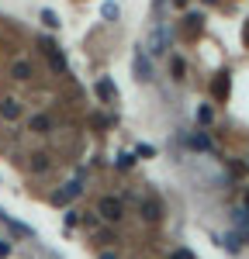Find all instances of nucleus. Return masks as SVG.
I'll return each mask as SVG.
<instances>
[{
    "label": "nucleus",
    "instance_id": "f257e3e1",
    "mask_svg": "<svg viewBox=\"0 0 249 259\" xmlns=\"http://www.w3.org/2000/svg\"><path fill=\"white\" fill-rule=\"evenodd\" d=\"M80 190H83V169H76V173H73V180H69V183H62V190H56V194H52V204L66 207V204H73V200L80 197Z\"/></svg>",
    "mask_w": 249,
    "mask_h": 259
},
{
    "label": "nucleus",
    "instance_id": "f03ea898",
    "mask_svg": "<svg viewBox=\"0 0 249 259\" xmlns=\"http://www.w3.org/2000/svg\"><path fill=\"white\" fill-rule=\"evenodd\" d=\"M139 214H142V221H149V225H156V221H163V200L152 197V194H145V197H139Z\"/></svg>",
    "mask_w": 249,
    "mask_h": 259
},
{
    "label": "nucleus",
    "instance_id": "7ed1b4c3",
    "mask_svg": "<svg viewBox=\"0 0 249 259\" xmlns=\"http://www.w3.org/2000/svg\"><path fill=\"white\" fill-rule=\"evenodd\" d=\"M97 214H101L104 221H121L124 218V204L118 197H101V204H97Z\"/></svg>",
    "mask_w": 249,
    "mask_h": 259
},
{
    "label": "nucleus",
    "instance_id": "20e7f679",
    "mask_svg": "<svg viewBox=\"0 0 249 259\" xmlns=\"http://www.w3.org/2000/svg\"><path fill=\"white\" fill-rule=\"evenodd\" d=\"M145 56H159L166 49V31H163V24H152V31H149V41L145 45H139Z\"/></svg>",
    "mask_w": 249,
    "mask_h": 259
},
{
    "label": "nucleus",
    "instance_id": "39448f33",
    "mask_svg": "<svg viewBox=\"0 0 249 259\" xmlns=\"http://www.w3.org/2000/svg\"><path fill=\"white\" fill-rule=\"evenodd\" d=\"M42 52L49 56V66H52L56 73H62V69H66V59H62V52H59V49H56V45H52L49 38L42 41Z\"/></svg>",
    "mask_w": 249,
    "mask_h": 259
},
{
    "label": "nucleus",
    "instance_id": "423d86ee",
    "mask_svg": "<svg viewBox=\"0 0 249 259\" xmlns=\"http://www.w3.org/2000/svg\"><path fill=\"white\" fill-rule=\"evenodd\" d=\"M135 76H139V80H152V59L145 56L142 49L135 52Z\"/></svg>",
    "mask_w": 249,
    "mask_h": 259
},
{
    "label": "nucleus",
    "instance_id": "0eeeda50",
    "mask_svg": "<svg viewBox=\"0 0 249 259\" xmlns=\"http://www.w3.org/2000/svg\"><path fill=\"white\" fill-rule=\"evenodd\" d=\"M49 166H52V156H49V152H31V159H28V169H31V173H49Z\"/></svg>",
    "mask_w": 249,
    "mask_h": 259
},
{
    "label": "nucleus",
    "instance_id": "6e6552de",
    "mask_svg": "<svg viewBox=\"0 0 249 259\" xmlns=\"http://www.w3.org/2000/svg\"><path fill=\"white\" fill-rule=\"evenodd\" d=\"M94 90H97V97H101L104 104H114V100H118V87H114L111 80H97Z\"/></svg>",
    "mask_w": 249,
    "mask_h": 259
},
{
    "label": "nucleus",
    "instance_id": "1a4fd4ad",
    "mask_svg": "<svg viewBox=\"0 0 249 259\" xmlns=\"http://www.w3.org/2000/svg\"><path fill=\"white\" fill-rule=\"evenodd\" d=\"M228 87H232V83H228V73H218L215 83H211V97H215V100H225L228 97Z\"/></svg>",
    "mask_w": 249,
    "mask_h": 259
},
{
    "label": "nucleus",
    "instance_id": "9d476101",
    "mask_svg": "<svg viewBox=\"0 0 249 259\" xmlns=\"http://www.w3.org/2000/svg\"><path fill=\"white\" fill-rule=\"evenodd\" d=\"M0 114H4V118L7 121H18L21 118V104L14 97H7V100H0Z\"/></svg>",
    "mask_w": 249,
    "mask_h": 259
},
{
    "label": "nucleus",
    "instance_id": "9b49d317",
    "mask_svg": "<svg viewBox=\"0 0 249 259\" xmlns=\"http://www.w3.org/2000/svg\"><path fill=\"white\" fill-rule=\"evenodd\" d=\"M11 76H14V80H31V66H28L24 59L11 62Z\"/></svg>",
    "mask_w": 249,
    "mask_h": 259
},
{
    "label": "nucleus",
    "instance_id": "f8f14e48",
    "mask_svg": "<svg viewBox=\"0 0 249 259\" xmlns=\"http://www.w3.org/2000/svg\"><path fill=\"white\" fill-rule=\"evenodd\" d=\"M31 132H35V135H49V132H52V121L45 118V114H35V118H31Z\"/></svg>",
    "mask_w": 249,
    "mask_h": 259
},
{
    "label": "nucleus",
    "instance_id": "ddd939ff",
    "mask_svg": "<svg viewBox=\"0 0 249 259\" xmlns=\"http://www.w3.org/2000/svg\"><path fill=\"white\" fill-rule=\"evenodd\" d=\"M0 221H4V225H11V228H14L18 235H24V239H35V235H31V228H24V225H21V221H14L11 214H0Z\"/></svg>",
    "mask_w": 249,
    "mask_h": 259
},
{
    "label": "nucleus",
    "instance_id": "4468645a",
    "mask_svg": "<svg viewBox=\"0 0 249 259\" xmlns=\"http://www.w3.org/2000/svg\"><path fill=\"white\" fill-rule=\"evenodd\" d=\"M101 14H104V18H107V21H118V18H121V7L107 0V4H104V7H101Z\"/></svg>",
    "mask_w": 249,
    "mask_h": 259
},
{
    "label": "nucleus",
    "instance_id": "2eb2a0df",
    "mask_svg": "<svg viewBox=\"0 0 249 259\" xmlns=\"http://www.w3.org/2000/svg\"><path fill=\"white\" fill-rule=\"evenodd\" d=\"M190 145H194V149H201V152H211V142H208L201 132H197V135H190Z\"/></svg>",
    "mask_w": 249,
    "mask_h": 259
},
{
    "label": "nucleus",
    "instance_id": "dca6fc26",
    "mask_svg": "<svg viewBox=\"0 0 249 259\" xmlns=\"http://www.w3.org/2000/svg\"><path fill=\"white\" fill-rule=\"evenodd\" d=\"M42 21H45V24H49V28H59V18H56V14H52V11H42Z\"/></svg>",
    "mask_w": 249,
    "mask_h": 259
},
{
    "label": "nucleus",
    "instance_id": "f3484780",
    "mask_svg": "<svg viewBox=\"0 0 249 259\" xmlns=\"http://www.w3.org/2000/svg\"><path fill=\"white\" fill-rule=\"evenodd\" d=\"M222 245H228L232 252H239V239H235V235H225V239H222Z\"/></svg>",
    "mask_w": 249,
    "mask_h": 259
},
{
    "label": "nucleus",
    "instance_id": "a211bd4d",
    "mask_svg": "<svg viewBox=\"0 0 249 259\" xmlns=\"http://www.w3.org/2000/svg\"><path fill=\"white\" fill-rule=\"evenodd\" d=\"M201 21H204L201 14H187V24H190V31H194V28H201Z\"/></svg>",
    "mask_w": 249,
    "mask_h": 259
},
{
    "label": "nucleus",
    "instance_id": "6ab92c4d",
    "mask_svg": "<svg viewBox=\"0 0 249 259\" xmlns=\"http://www.w3.org/2000/svg\"><path fill=\"white\" fill-rule=\"evenodd\" d=\"M170 259H194V256H190L187 249H173V252H170Z\"/></svg>",
    "mask_w": 249,
    "mask_h": 259
},
{
    "label": "nucleus",
    "instance_id": "aec40b11",
    "mask_svg": "<svg viewBox=\"0 0 249 259\" xmlns=\"http://www.w3.org/2000/svg\"><path fill=\"white\" fill-rule=\"evenodd\" d=\"M7 252H11V242H7V239H0V256H7Z\"/></svg>",
    "mask_w": 249,
    "mask_h": 259
},
{
    "label": "nucleus",
    "instance_id": "412c9836",
    "mask_svg": "<svg viewBox=\"0 0 249 259\" xmlns=\"http://www.w3.org/2000/svg\"><path fill=\"white\" fill-rule=\"evenodd\" d=\"M101 259H118V252H111V249H104V252H101Z\"/></svg>",
    "mask_w": 249,
    "mask_h": 259
},
{
    "label": "nucleus",
    "instance_id": "4be33fe9",
    "mask_svg": "<svg viewBox=\"0 0 249 259\" xmlns=\"http://www.w3.org/2000/svg\"><path fill=\"white\" fill-rule=\"evenodd\" d=\"M246 41H249V28H246Z\"/></svg>",
    "mask_w": 249,
    "mask_h": 259
}]
</instances>
